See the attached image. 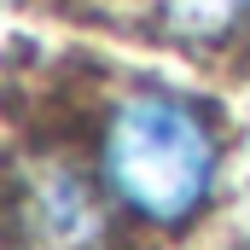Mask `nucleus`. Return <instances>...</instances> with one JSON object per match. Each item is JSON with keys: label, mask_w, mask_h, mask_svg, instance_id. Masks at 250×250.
<instances>
[{"label": "nucleus", "mask_w": 250, "mask_h": 250, "mask_svg": "<svg viewBox=\"0 0 250 250\" xmlns=\"http://www.w3.org/2000/svg\"><path fill=\"white\" fill-rule=\"evenodd\" d=\"M105 181L146 221H187L215 175V140L204 117L175 93H128L99 140Z\"/></svg>", "instance_id": "nucleus-1"}, {"label": "nucleus", "mask_w": 250, "mask_h": 250, "mask_svg": "<svg viewBox=\"0 0 250 250\" xmlns=\"http://www.w3.org/2000/svg\"><path fill=\"white\" fill-rule=\"evenodd\" d=\"M12 239L18 250H99L105 204L93 181L70 163H18L12 169Z\"/></svg>", "instance_id": "nucleus-2"}, {"label": "nucleus", "mask_w": 250, "mask_h": 250, "mask_svg": "<svg viewBox=\"0 0 250 250\" xmlns=\"http://www.w3.org/2000/svg\"><path fill=\"white\" fill-rule=\"evenodd\" d=\"M157 18H163V23H181V29H175V35H181V41H209V35H227V29H233V23H245L250 12L245 6H169V12H157Z\"/></svg>", "instance_id": "nucleus-3"}]
</instances>
